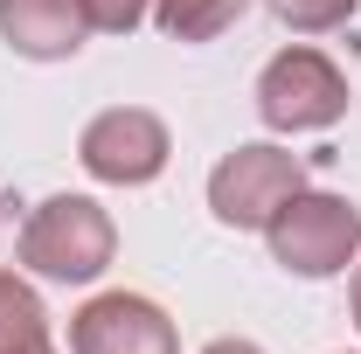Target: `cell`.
Wrapping results in <instances>:
<instances>
[{
    "label": "cell",
    "instance_id": "10",
    "mask_svg": "<svg viewBox=\"0 0 361 354\" xmlns=\"http://www.w3.org/2000/svg\"><path fill=\"white\" fill-rule=\"evenodd\" d=\"M264 7L285 28H299V35H326V28H348L355 21L361 0H264Z\"/></svg>",
    "mask_w": 361,
    "mask_h": 354
},
{
    "label": "cell",
    "instance_id": "13",
    "mask_svg": "<svg viewBox=\"0 0 361 354\" xmlns=\"http://www.w3.org/2000/svg\"><path fill=\"white\" fill-rule=\"evenodd\" d=\"M355 326H361V264H355Z\"/></svg>",
    "mask_w": 361,
    "mask_h": 354
},
{
    "label": "cell",
    "instance_id": "9",
    "mask_svg": "<svg viewBox=\"0 0 361 354\" xmlns=\"http://www.w3.org/2000/svg\"><path fill=\"white\" fill-rule=\"evenodd\" d=\"M243 7H250V0H153V21H160V35H174V42H216L223 28L243 21Z\"/></svg>",
    "mask_w": 361,
    "mask_h": 354
},
{
    "label": "cell",
    "instance_id": "12",
    "mask_svg": "<svg viewBox=\"0 0 361 354\" xmlns=\"http://www.w3.org/2000/svg\"><path fill=\"white\" fill-rule=\"evenodd\" d=\"M202 354H264V348H257V341H209Z\"/></svg>",
    "mask_w": 361,
    "mask_h": 354
},
{
    "label": "cell",
    "instance_id": "2",
    "mask_svg": "<svg viewBox=\"0 0 361 354\" xmlns=\"http://www.w3.org/2000/svg\"><path fill=\"white\" fill-rule=\"evenodd\" d=\"M264 243H271V264H285L292 278H341L361 257V209L348 195L299 188L264 222Z\"/></svg>",
    "mask_w": 361,
    "mask_h": 354
},
{
    "label": "cell",
    "instance_id": "11",
    "mask_svg": "<svg viewBox=\"0 0 361 354\" xmlns=\"http://www.w3.org/2000/svg\"><path fill=\"white\" fill-rule=\"evenodd\" d=\"M90 28H104V35H133L139 21L153 14V0H84Z\"/></svg>",
    "mask_w": 361,
    "mask_h": 354
},
{
    "label": "cell",
    "instance_id": "7",
    "mask_svg": "<svg viewBox=\"0 0 361 354\" xmlns=\"http://www.w3.org/2000/svg\"><path fill=\"white\" fill-rule=\"evenodd\" d=\"M90 35L84 0H0V42L28 63H63Z\"/></svg>",
    "mask_w": 361,
    "mask_h": 354
},
{
    "label": "cell",
    "instance_id": "8",
    "mask_svg": "<svg viewBox=\"0 0 361 354\" xmlns=\"http://www.w3.org/2000/svg\"><path fill=\"white\" fill-rule=\"evenodd\" d=\"M0 354H56L42 299H35V285L14 278V271H0Z\"/></svg>",
    "mask_w": 361,
    "mask_h": 354
},
{
    "label": "cell",
    "instance_id": "5",
    "mask_svg": "<svg viewBox=\"0 0 361 354\" xmlns=\"http://www.w3.org/2000/svg\"><path fill=\"white\" fill-rule=\"evenodd\" d=\"M167 153H174V139L160 126V111H146V104H111L77 139L84 174L104 181V188H146V181H160L167 174Z\"/></svg>",
    "mask_w": 361,
    "mask_h": 354
},
{
    "label": "cell",
    "instance_id": "6",
    "mask_svg": "<svg viewBox=\"0 0 361 354\" xmlns=\"http://www.w3.org/2000/svg\"><path fill=\"white\" fill-rule=\"evenodd\" d=\"M70 354H180V334L146 292H97L70 312Z\"/></svg>",
    "mask_w": 361,
    "mask_h": 354
},
{
    "label": "cell",
    "instance_id": "3",
    "mask_svg": "<svg viewBox=\"0 0 361 354\" xmlns=\"http://www.w3.org/2000/svg\"><path fill=\"white\" fill-rule=\"evenodd\" d=\"M348 77L319 49H278L257 77V118L271 133H326L348 118Z\"/></svg>",
    "mask_w": 361,
    "mask_h": 354
},
{
    "label": "cell",
    "instance_id": "4",
    "mask_svg": "<svg viewBox=\"0 0 361 354\" xmlns=\"http://www.w3.org/2000/svg\"><path fill=\"white\" fill-rule=\"evenodd\" d=\"M299 188H306V160L285 153V146H271V139H250V146H236V153L216 160L209 209H216L223 229H264Z\"/></svg>",
    "mask_w": 361,
    "mask_h": 354
},
{
    "label": "cell",
    "instance_id": "1",
    "mask_svg": "<svg viewBox=\"0 0 361 354\" xmlns=\"http://www.w3.org/2000/svg\"><path fill=\"white\" fill-rule=\"evenodd\" d=\"M14 257L35 271V278L90 285V278H104V264L118 257V229H111V216L90 195H49V202L28 209L21 236H14Z\"/></svg>",
    "mask_w": 361,
    "mask_h": 354
}]
</instances>
